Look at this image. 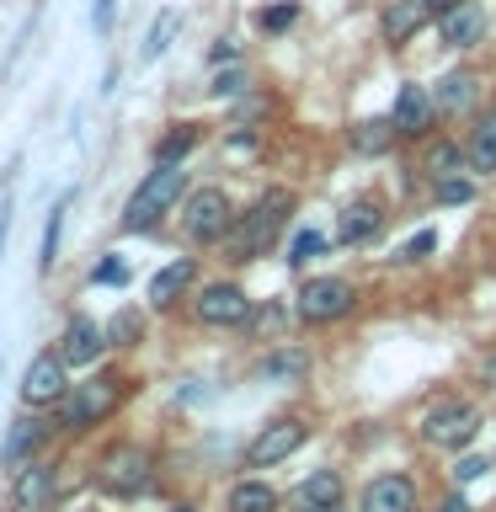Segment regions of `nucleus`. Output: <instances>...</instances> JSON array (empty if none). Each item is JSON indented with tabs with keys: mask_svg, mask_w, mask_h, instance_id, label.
<instances>
[{
	"mask_svg": "<svg viewBox=\"0 0 496 512\" xmlns=\"http://www.w3.org/2000/svg\"><path fill=\"white\" fill-rule=\"evenodd\" d=\"M288 214H294V192H283V187L262 192L251 214L235 224V262H251V256H262V251L272 246V240L283 235Z\"/></svg>",
	"mask_w": 496,
	"mask_h": 512,
	"instance_id": "f257e3e1",
	"label": "nucleus"
},
{
	"mask_svg": "<svg viewBox=\"0 0 496 512\" xmlns=\"http://www.w3.org/2000/svg\"><path fill=\"white\" fill-rule=\"evenodd\" d=\"M182 187H187V171L182 166H155L150 176L139 182V192L128 198V208H123V230H155L160 224V214L182 198Z\"/></svg>",
	"mask_w": 496,
	"mask_h": 512,
	"instance_id": "f03ea898",
	"label": "nucleus"
},
{
	"mask_svg": "<svg viewBox=\"0 0 496 512\" xmlns=\"http://www.w3.org/2000/svg\"><path fill=\"white\" fill-rule=\"evenodd\" d=\"M475 432H480V406H470V400H443L422 422V438L432 448H464Z\"/></svg>",
	"mask_w": 496,
	"mask_h": 512,
	"instance_id": "7ed1b4c3",
	"label": "nucleus"
},
{
	"mask_svg": "<svg viewBox=\"0 0 496 512\" xmlns=\"http://www.w3.org/2000/svg\"><path fill=\"white\" fill-rule=\"evenodd\" d=\"M352 283H342V278H310L299 288V320H310V326H326V320H342L347 310H352Z\"/></svg>",
	"mask_w": 496,
	"mask_h": 512,
	"instance_id": "20e7f679",
	"label": "nucleus"
},
{
	"mask_svg": "<svg viewBox=\"0 0 496 512\" xmlns=\"http://www.w3.org/2000/svg\"><path fill=\"white\" fill-rule=\"evenodd\" d=\"M182 224H187L192 240H224V235H230V224H235V208H230V198H224L219 187H203V192H192V198H187Z\"/></svg>",
	"mask_w": 496,
	"mask_h": 512,
	"instance_id": "39448f33",
	"label": "nucleus"
},
{
	"mask_svg": "<svg viewBox=\"0 0 496 512\" xmlns=\"http://www.w3.org/2000/svg\"><path fill=\"white\" fill-rule=\"evenodd\" d=\"M112 406H118V379H86V384H75V395H70V400H64L59 422L75 432V427L102 422Z\"/></svg>",
	"mask_w": 496,
	"mask_h": 512,
	"instance_id": "423d86ee",
	"label": "nucleus"
},
{
	"mask_svg": "<svg viewBox=\"0 0 496 512\" xmlns=\"http://www.w3.org/2000/svg\"><path fill=\"white\" fill-rule=\"evenodd\" d=\"M102 486L112 496L150 491V454H144V448H112V454L102 459Z\"/></svg>",
	"mask_w": 496,
	"mask_h": 512,
	"instance_id": "0eeeda50",
	"label": "nucleus"
},
{
	"mask_svg": "<svg viewBox=\"0 0 496 512\" xmlns=\"http://www.w3.org/2000/svg\"><path fill=\"white\" fill-rule=\"evenodd\" d=\"M304 443V422H294V416H283V422H272V427H262L251 438V448H246V464L251 470H267V464H278V459H288L294 448Z\"/></svg>",
	"mask_w": 496,
	"mask_h": 512,
	"instance_id": "6e6552de",
	"label": "nucleus"
},
{
	"mask_svg": "<svg viewBox=\"0 0 496 512\" xmlns=\"http://www.w3.org/2000/svg\"><path fill=\"white\" fill-rule=\"evenodd\" d=\"M64 363L59 352H38V358L27 363V374H22V400L27 406H54V400L64 395Z\"/></svg>",
	"mask_w": 496,
	"mask_h": 512,
	"instance_id": "1a4fd4ad",
	"label": "nucleus"
},
{
	"mask_svg": "<svg viewBox=\"0 0 496 512\" xmlns=\"http://www.w3.org/2000/svg\"><path fill=\"white\" fill-rule=\"evenodd\" d=\"M198 320L203 326H240V320H251V299L235 283H208L198 299Z\"/></svg>",
	"mask_w": 496,
	"mask_h": 512,
	"instance_id": "9d476101",
	"label": "nucleus"
},
{
	"mask_svg": "<svg viewBox=\"0 0 496 512\" xmlns=\"http://www.w3.org/2000/svg\"><path fill=\"white\" fill-rule=\"evenodd\" d=\"M438 27H443L448 48H475L480 38H486V6H480V0H459L454 11L438 16Z\"/></svg>",
	"mask_w": 496,
	"mask_h": 512,
	"instance_id": "9b49d317",
	"label": "nucleus"
},
{
	"mask_svg": "<svg viewBox=\"0 0 496 512\" xmlns=\"http://www.w3.org/2000/svg\"><path fill=\"white\" fill-rule=\"evenodd\" d=\"M432 112H438V102L422 91V86H400L395 96V107H390V123H395V134H427L432 128Z\"/></svg>",
	"mask_w": 496,
	"mask_h": 512,
	"instance_id": "f8f14e48",
	"label": "nucleus"
},
{
	"mask_svg": "<svg viewBox=\"0 0 496 512\" xmlns=\"http://www.w3.org/2000/svg\"><path fill=\"white\" fill-rule=\"evenodd\" d=\"M416 507V486L406 475H379V480H368V491H363V512H411Z\"/></svg>",
	"mask_w": 496,
	"mask_h": 512,
	"instance_id": "ddd939ff",
	"label": "nucleus"
},
{
	"mask_svg": "<svg viewBox=\"0 0 496 512\" xmlns=\"http://www.w3.org/2000/svg\"><path fill=\"white\" fill-rule=\"evenodd\" d=\"M102 347H107V336L91 326V320H70V326H64V347H59V358L64 363H75V368H86V363H96L102 358Z\"/></svg>",
	"mask_w": 496,
	"mask_h": 512,
	"instance_id": "4468645a",
	"label": "nucleus"
},
{
	"mask_svg": "<svg viewBox=\"0 0 496 512\" xmlns=\"http://www.w3.org/2000/svg\"><path fill=\"white\" fill-rule=\"evenodd\" d=\"M379 224H384L379 198H358V203L342 208V224H336V235H342L347 246H363L368 235H379Z\"/></svg>",
	"mask_w": 496,
	"mask_h": 512,
	"instance_id": "2eb2a0df",
	"label": "nucleus"
},
{
	"mask_svg": "<svg viewBox=\"0 0 496 512\" xmlns=\"http://www.w3.org/2000/svg\"><path fill=\"white\" fill-rule=\"evenodd\" d=\"M427 6H422V0H395V6H384V38H390V43H411L416 38V32H422L427 27Z\"/></svg>",
	"mask_w": 496,
	"mask_h": 512,
	"instance_id": "dca6fc26",
	"label": "nucleus"
},
{
	"mask_svg": "<svg viewBox=\"0 0 496 512\" xmlns=\"http://www.w3.org/2000/svg\"><path fill=\"white\" fill-rule=\"evenodd\" d=\"M310 374V352L304 347H278V352H267V363H262V379L272 384H294Z\"/></svg>",
	"mask_w": 496,
	"mask_h": 512,
	"instance_id": "f3484780",
	"label": "nucleus"
},
{
	"mask_svg": "<svg viewBox=\"0 0 496 512\" xmlns=\"http://www.w3.org/2000/svg\"><path fill=\"white\" fill-rule=\"evenodd\" d=\"M464 160H470V171H496V112H486V118L475 123L470 134V150H464Z\"/></svg>",
	"mask_w": 496,
	"mask_h": 512,
	"instance_id": "a211bd4d",
	"label": "nucleus"
},
{
	"mask_svg": "<svg viewBox=\"0 0 496 512\" xmlns=\"http://www.w3.org/2000/svg\"><path fill=\"white\" fill-rule=\"evenodd\" d=\"M48 496H54V470L48 464H27L16 475V507H43Z\"/></svg>",
	"mask_w": 496,
	"mask_h": 512,
	"instance_id": "6ab92c4d",
	"label": "nucleus"
},
{
	"mask_svg": "<svg viewBox=\"0 0 496 512\" xmlns=\"http://www.w3.org/2000/svg\"><path fill=\"white\" fill-rule=\"evenodd\" d=\"M336 502H342V475L336 470H315L299 486V507H336Z\"/></svg>",
	"mask_w": 496,
	"mask_h": 512,
	"instance_id": "aec40b11",
	"label": "nucleus"
},
{
	"mask_svg": "<svg viewBox=\"0 0 496 512\" xmlns=\"http://www.w3.org/2000/svg\"><path fill=\"white\" fill-rule=\"evenodd\" d=\"M192 272H198V267H192L187 256H182V262H171V267H160L155 278H150V299H155V304H171V299L192 283Z\"/></svg>",
	"mask_w": 496,
	"mask_h": 512,
	"instance_id": "412c9836",
	"label": "nucleus"
},
{
	"mask_svg": "<svg viewBox=\"0 0 496 512\" xmlns=\"http://www.w3.org/2000/svg\"><path fill=\"white\" fill-rule=\"evenodd\" d=\"M230 512H278V491L262 486V480H240L230 491Z\"/></svg>",
	"mask_w": 496,
	"mask_h": 512,
	"instance_id": "4be33fe9",
	"label": "nucleus"
},
{
	"mask_svg": "<svg viewBox=\"0 0 496 512\" xmlns=\"http://www.w3.org/2000/svg\"><path fill=\"white\" fill-rule=\"evenodd\" d=\"M390 144H395V123L390 118H368V123L352 128V150L358 155H379V150H390Z\"/></svg>",
	"mask_w": 496,
	"mask_h": 512,
	"instance_id": "5701e85b",
	"label": "nucleus"
},
{
	"mask_svg": "<svg viewBox=\"0 0 496 512\" xmlns=\"http://www.w3.org/2000/svg\"><path fill=\"white\" fill-rule=\"evenodd\" d=\"M38 443H43V422L38 416H22V422L11 427V438H6V464H22Z\"/></svg>",
	"mask_w": 496,
	"mask_h": 512,
	"instance_id": "b1692460",
	"label": "nucleus"
},
{
	"mask_svg": "<svg viewBox=\"0 0 496 512\" xmlns=\"http://www.w3.org/2000/svg\"><path fill=\"white\" fill-rule=\"evenodd\" d=\"M192 144H198V128H192V123H176L171 134L160 139V150H155V160H160V166H176V160H182V155L192 150Z\"/></svg>",
	"mask_w": 496,
	"mask_h": 512,
	"instance_id": "393cba45",
	"label": "nucleus"
},
{
	"mask_svg": "<svg viewBox=\"0 0 496 512\" xmlns=\"http://www.w3.org/2000/svg\"><path fill=\"white\" fill-rule=\"evenodd\" d=\"M176 27H182V16H176V11L160 16V22L150 27V43H144V59H160V54H166L171 38H176Z\"/></svg>",
	"mask_w": 496,
	"mask_h": 512,
	"instance_id": "a878e982",
	"label": "nucleus"
},
{
	"mask_svg": "<svg viewBox=\"0 0 496 512\" xmlns=\"http://www.w3.org/2000/svg\"><path fill=\"white\" fill-rule=\"evenodd\" d=\"M64 203H70V198H59V203H54V214H48V230H43V256H38V267H43V272L54 267V256H59V230H64Z\"/></svg>",
	"mask_w": 496,
	"mask_h": 512,
	"instance_id": "bb28decb",
	"label": "nucleus"
},
{
	"mask_svg": "<svg viewBox=\"0 0 496 512\" xmlns=\"http://www.w3.org/2000/svg\"><path fill=\"white\" fill-rule=\"evenodd\" d=\"M427 171H432V182H438V176H454V171H464V155L454 150V144H432V150H427Z\"/></svg>",
	"mask_w": 496,
	"mask_h": 512,
	"instance_id": "cd10ccee",
	"label": "nucleus"
},
{
	"mask_svg": "<svg viewBox=\"0 0 496 512\" xmlns=\"http://www.w3.org/2000/svg\"><path fill=\"white\" fill-rule=\"evenodd\" d=\"M432 187H438V203H470L475 198V182H470V176H438V182H432Z\"/></svg>",
	"mask_w": 496,
	"mask_h": 512,
	"instance_id": "c85d7f7f",
	"label": "nucleus"
},
{
	"mask_svg": "<svg viewBox=\"0 0 496 512\" xmlns=\"http://www.w3.org/2000/svg\"><path fill=\"white\" fill-rule=\"evenodd\" d=\"M470 96H475V80L470 75H448L443 91H438V107H464Z\"/></svg>",
	"mask_w": 496,
	"mask_h": 512,
	"instance_id": "c756f323",
	"label": "nucleus"
},
{
	"mask_svg": "<svg viewBox=\"0 0 496 512\" xmlns=\"http://www.w3.org/2000/svg\"><path fill=\"white\" fill-rule=\"evenodd\" d=\"M320 251H326V235L304 230V235H294V251H288V267H304V262H315Z\"/></svg>",
	"mask_w": 496,
	"mask_h": 512,
	"instance_id": "7c9ffc66",
	"label": "nucleus"
},
{
	"mask_svg": "<svg viewBox=\"0 0 496 512\" xmlns=\"http://www.w3.org/2000/svg\"><path fill=\"white\" fill-rule=\"evenodd\" d=\"M294 16H299V6H288V0H283V6H267V11H256V27H262V32H283L288 22H294Z\"/></svg>",
	"mask_w": 496,
	"mask_h": 512,
	"instance_id": "2f4dec72",
	"label": "nucleus"
},
{
	"mask_svg": "<svg viewBox=\"0 0 496 512\" xmlns=\"http://www.w3.org/2000/svg\"><path fill=\"white\" fill-rule=\"evenodd\" d=\"M144 331V320L134 315V310H123L118 320H112V326H107V336H112V342H118V347H128V342H134V336Z\"/></svg>",
	"mask_w": 496,
	"mask_h": 512,
	"instance_id": "473e14b6",
	"label": "nucleus"
},
{
	"mask_svg": "<svg viewBox=\"0 0 496 512\" xmlns=\"http://www.w3.org/2000/svg\"><path fill=\"white\" fill-rule=\"evenodd\" d=\"M491 470V459H459L454 464V486H470V480H480Z\"/></svg>",
	"mask_w": 496,
	"mask_h": 512,
	"instance_id": "72a5a7b5",
	"label": "nucleus"
},
{
	"mask_svg": "<svg viewBox=\"0 0 496 512\" xmlns=\"http://www.w3.org/2000/svg\"><path fill=\"white\" fill-rule=\"evenodd\" d=\"M432 246H438V230H422V235H416V240H411V246L400 251V256H406V262H422V256H427Z\"/></svg>",
	"mask_w": 496,
	"mask_h": 512,
	"instance_id": "f704fd0d",
	"label": "nucleus"
},
{
	"mask_svg": "<svg viewBox=\"0 0 496 512\" xmlns=\"http://www.w3.org/2000/svg\"><path fill=\"white\" fill-rule=\"evenodd\" d=\"M96 283H128V267H123V262H112V256H107V262L96 267Z\"/></svg>",
	"mask_w": 496,
	"mask_h": 512,
	"instance_id": "c9c22d12",
	"label": "nucleus"
},
{
	"mask_svg": "<svg viewBox=\"0 0 496 512\" xmlns=\"http://www.w3.org/2000/svg\"><path fill=\"white\" fill-rule=\"evenodd\" d=\"M91 27H96V32H107V27H112V0H96V11H91Z\"/></svg>",
	"mask_w": 496,
	"mask_h": 512,
	"instance_id": "e433bc0d",
	"label": "nucleus"
},
{
	"mask_svg": "<svg viewBox=\"0 0 496 512\" xmlns=\"http://www.w3.org/2000/svg\"><path fill=\"white\" fill-rule=\"evenodd\" d=\"M240 86H246V80H240V70H230V75H219V80H214V91H219V96H235Z\"/></svg>",
	"mask_w": 496,
	"mask_h": 512,
	"instance_id": "4c0bfd02",
	"label": "nucleus"
},
{
	"mask_svg": "<svg viewBox=\"0 0 496 512\" xmlns=\"http://www.w3.org/2000/svg\"><path fill=\"white\" fill-rule=\"evenodd\" d=\"M235 54H240V48H235L230 38H219V43H214V64H224V59H235Z\"/></svg>",
	"mask_w": 496,
	"mask_h": 512,
	"instance_id": "58836bf2",
	"label": "nucleus"
},
{
	"mask_svg": "<svg viewBox=\"0 0 496 512\" xmlns=\"http://www.w3.org/2000/svg\"><path fill=\"white\" fill-rule=\"evenodd\" d=\"M438 512H470V502H464V496H459V491H454V496H448V502H443V507H438Z\"/></svg>",
	"mask_w": 496,
	"mask_h": 512,
	"instance_id": "ea45409f",
	"label": "nucleus"
},
{
	"mask_svg": "<svg viewBox=\"0 0 496 512\" xmlns=\"http://www.w3.org/2000/svg\"><path fill=\"white\" fill-rule=\"evenodd\" d=\"M422 6H427L432 16H443V11H454V6H459V0H422Z\"/></svg>",
	"mask_w": 496,
	"mask_h": 512,
	"instance_id": "a19ab883",
	"label": "nucleus"
},
{
	"mask_svg": "<svg viewBox=\"0 0 496 512\" xmlns=\"http://www.w3.org/2000/svg\"><path fill=\"white\" fill-rule=\"evenodd\" d=\"M304 512H342V502H336V507H304Z\"/></svg>",
	"mask_w": 496,
	"mask_h": 512,
	"instance_id": "79ce46f5",
	"label": "nucleus"
},
{
	"mask_svg": "<svg viewBox=\"0 0 496 512\" xmlns=\"http://www.w3.org/2000/svg\"><path fill=\"white\" fill-rule=\"evenodd\" d=\"M486 379H491V384H496V358H491V363H486Z\"/></svg>",
	"mask_w": 496,
	"mask_h": 512,
	"instance_id": "37998d69",
	"label": "nucleus"
},
{
	"mask_svg": "<svg viewBox=\"0 0 496 512\" xmlns=\"http://www.w3.org/2000/svg\"><path fill=\"white\" fill-rule=\"evenodd\" d=\"M171 512H192V507H171Z\"/></svg>",
	"mask_w": 496,
	"mask_h": 512,
	"instance_id": "c03bdc74",
	"label": "nucleus"
},
{
	"mask_svg": "<svg viewBox=\"0 0 496 512\" xmlns=\"http://www.w3.org/2000/svg\"><path fill=\"white\" fill-rule=\"evenodd\" d=\"M22 512H38V507H22Z\"/></svg>",
	"mask_w": 496,
	"mask_h": 512,
	"instance_id": "a18cd8bd",
	"label": "nucleus"
}]
</instances>
